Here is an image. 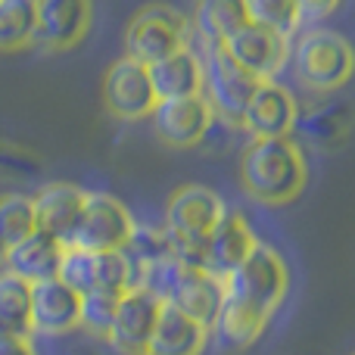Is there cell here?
<instances>
[{
	"label": "cell",
	"instance_id": "2",
	"mask_svg": "<svg viewBox=\"0 0 355 355\" xmlns=\"http://www.w3.org/2000/svg\"><path fill=\"white\" fill-rule=\"evenodd\" d=\"M296 44L290 47V66L302 87L315 94H334L352 78V47L343 35L331 28L296 31Z\"/></svg>",
	"mask_w": 355,
	"mask_h": 355
},
{
	"label": "cell",
	"instance_id": "32",
	"mask_svg": "<svg viewBox=\"0 0 355 355\" xmlns=\"http://www.w3.org/2000/svg\"><path fill=\"white\" fill-rule=\"evenodd\" d=\"M37 168H41V162L35 153L0 137V175H35Z\"/></svg>",
	"mask_w": 355,
	"mask_h": 355
},
{
	"label": "cell",
	"instance_id": "25",
	"mask_svg": "<svg viewBox=\"0 0 355 355\" xmlns=\"http://www.w3.org/2000/svg\"><path fill=\"white\" fill-rule=\"evenodd\" d=\"M35 44V0H0V53Z\"/></svg>",
	"mask_w": 355,
	"mask_h": 355
},
{
	"label": "cell",
	"instance_id": "15",
	"mask_svg": "<svg viewBox=\"0 0 355 355\" xmlns=\"http://www.w3.org/2000/svg\"><path fill=\"white\" fill-rule=\"evenodd\" d=\"M87 190H81L78 184L69 181H53L44 184L35 196H31V209H35V227L44 234H50L53 240H60L66 246L69 234H72L75 221L81 215Z\"/></svg>",
	"mask_w": 355,
	"mask_h": 355
},
{
	"label": "cell",
	"instance_id": "24",
	"mask_svg": "<svg viewBox=\"0 0 355 355\" xmlns=\"http://www.w3.org/2000/svg\"><path fill=\"white\" fill-rule=\"evenodd\" d=\"M0 337H31V284L0 271Z\"/></svg>",
	"mask_w": 355,
	"mask_h": 355
},
{
	"label": "cell",
	"instance_id": "11",
	"mask_svg": "<svg viewBox=\"0 0 355 355\" xmlns=\"http://www.w3.org/2000/svg\"><path fill=\"white\" fill-rule=\"evenodd\" d=\"M159 306L162 302L156 296H150L147 290L128 287L119 296L106 343L119 355H147L150 334H153L156 318H159Z\"/></svg>",
	"mask_w": 355,
	"mask_h": 355
},
{
	"label": "cell",
	"instance_id": "36",
	"mask_svg": "<svg viewBox=\"0 0 355 355\" xmlns=\"http://www.w3.org/2000/svg\"><path fill=\"white\" fill-rule=\"evenodd\" d=\"M75 355H94V352H87V349H81V352H75Z\"/></svg>",
	"mask_w": 355,
	"mask_h": 355
},
{
	"label": "cell",
	"instance_id": "20",
	"mask_svg": "<svg viewBox=\"0 0 355 355\" xmlns=\"http://www.w3.org/2000/svg\"><path fill=\"white\" fill-rule=\"evenodd\" d=\"M206 340H209L206 327L196 324L193 318H187L172 302H162L156 327L150 334L147 355H202Z\"/></svg>",
	"mask_w": 355,
	"mask_h": 355
},
{
	"label": "cell",
	"instance_id": "14",
	"mask_svg": "<svg viewBox=\"0 0 355 355\" xmlns=\"http://www.w3.org/2000/svg\"><path fill=\"white\" fill-rule=\"evenodd\" d=\"M225 209L227 206L221 202V196L215 190L202 187V184H184L166 202V231L206 237Z\"/></svg>",
	"mask_w": 355,
	"mask_h": 355
},
{
	"label": "cell",
	"instance_id": "12",
	"mask_svg": "<svg viewBox=\"0 0 355 355\" xmlns=\"http://www.w3.org/2000/svg\"><path fill=\"white\" fill-rule=\"evenodd\" d=\"M300 103L281 81H262L240 116V128L250 137H290Z\"/></svg>",
	"mask_w": 355,
	"mask_h": 355
},
{
	"label": "cell",
	"instance_id": "18",
	"mask_svg": "<svg viewBox=\"0 0 355 355\" xmlns=\"http://www.w3.org/2000/svg\"><path fill=\"white\" fill-rule=\"evenodd\" d=\"M268 321H271V315L262 312L259 306L237 300V296H225V302H221L209 334L218 340L221 349L240 352V349H250V346L262 337Z\"/></svg>",
	"mask_w": 355,
	"mask_h": 355
},
{
	"label": "cell",
	"instance_id": "6",
	"mask_svg": "<svg viewBox=\"0 0 355 355\" xmlns=\"http://www.w3.org/2000/svg\"><path fill=\"white\" fill-rule=\"evenodd\" d=\"M131 227H135V218L122 200L110 193H87L66 246H81L91 252L122 250L131 237Z\"/></svg>",
	"mask_w": 355,
	"mask_h": 355
},
{
	"label": "cell",
	"instance_id": "13",
	"mask_svg": "<svg viewBox=\"0 0 355 355\" xmlns=\"http://www.w3.org/2000/svg\"><path fill=\"white\" fill-rule=\"evenodd\" d=\"M81 296L69 290L60 277L31 284V334L41 337H66L78 331Z\"/></svg>",
	"mask_w": 355,
	"mask_h": 355
},
{
	"label": "cell",
	"instance_id": "22",
	"mask_svg": "<svg viewBox=\"0 0 355 355\" xmlns=\"http://www.w3.org/2000/svg\"><path fill=\"white\" fill-rule=\"evenodd\" d=\"M293 135L306 137L315 150H337L349 141L352 135V106L337 100V103H318L296 112Z\"/></svg>",
	"mask_w": 355,
	"mask_h": 355
},
{
	"label": "cell",
	"instance_id": "27",
	"mask_svg": "<svg viewBox=\"0 0 355 355\" xmlns=\"http://www.w3.org/2000/svg\"><path fill=\"white\" fill-rule=\"evenodd\" d=\"M35 231V209L31 196L25 193H3L0 196V243L12 246L25 234Z\"/></svg>",
	"mask_w": 355,
	"mask_h": 355
},
{
	"label": "cell",
	"instance_id": "29",
	"mask_svg": "<svg viewBox=\"0 0 355 355\" xmlns=\"http://www.w3.org/2000/svg\"><path fill=\"white\" fill-rule=\"evenodd\" d=\"M119 296L122 293H110V290H87V293H81L78 327H85L91 337L106 340L112 315H116V306H119Z\"/></svg>",
	"mask_w": 355,
	"mask_h": 355
},
{
	"label": "cell",
	"instance_id": "33",
	"mask_svg": "<svg viewBox=\"0 0 355 355\" xmlns=\"http://www.w3.org/2000/svg\"><path fill=\"white\" fill-rule=\"evenodd\" d=\"M343 6V0H296V12H300L302 25H318L331 19L334 12Z\"/></svg>",
	"mask_w": 355,
	"mask_h": 355
},
{
	"label": "cell",
	"instance_id": "7",
	"mask_svg": "<svg viewBox=\"0 0 355 355\" xmlns=\"http://www.w3.org/2000/svg\"><path fill=\"white\" fill-rule=\"evenodd\" d=\"M221 47L227 50L234 62H240L259 81H275L290 60V37H281L252 22H243L237 31H231L221 41Z\"/></svg>",
	"mask_w": 355,
	"mask_h": 355
},
{
	"label": "cell",
	"instance_id": "26",
	"mask_svg": "<svg viewBox=\"0 0 355 355\" xmlns=\"http://www.w3.org/2000/svg\"><path fill=\"white\" fill-rule=\"evenodd\" d=\"M243 10L246 22L262 25V28L275 31L281 37H293L302 28L296 0H243Z\"/></svg>",
	"mask_w": 355,
	"mask_h": 355
},
{
	"label": "cell",
	"instance_id": "16",
	"mask_svg": "<svg viewBox=\"0 0 355 355\" xmlns=\"http://www.w3.org/2000/svg\"><path fill=\"white\" fill-rule=\"evenodd\" d=\"M259 243L250 221L234 209H225L215 227L206 234V271L215 277H225L246 259V252Z\"/></svg>",
	"mask_w": 355,
	"mask_h": 355
},
{
	"label": "cell",
	"instance_id": "9",
	"mask_svg": "<svg viewBox=\"0 0 355 355\" xmlns=\"http://www.w3.org/2000/svg\"><path fill=\"white\" fill-rule=\"evenodd\" d=\"M103 103H106V112H112L122 122L150 119V112L156 106V94H153V85H150L147 66L128 60V56L112 62L103 78Z\"/></svg>",
	"mask_w": 355,
	"mask_h": 355
},
{
	"label": "cell",
	"instance_id": "35",
	"mask_svg": "<svg viewBox=\"0 0 355 355\" xmlns=\"http://www.w3.org/2000/svg\"><path fill=\"white\" fill-rule=\"evenodd\" d=\"M6 250H10V246H3V243H0V268H3V259H6Z\"/></svg>",
	"mask_w": 355,
	"mask_h": 355
},
{
	"label": "cell",
	"instance_id": "8",
	"mask_svg": "<svg viewBox=\"0 0 355 355\" xmlns=\"http://www.w3.org/2000/svg\"><path fill=\"white\" fill-rule=\"evenodd\" d=\"M153 131L166 147L172 150H190L196 144L206 141L212 131V110L209 103L196 94V97H175V100H156L153 112H150Z\"/></svg>",
	"mask_w": 355,
	"mask_h": 355
},
{
	"label": "cell",
	"instance_id": "19",
	"mask_svg": "<svg viewBox=\"0 0 355 355\" xmlns=\"http://www.w3.org/2000/svg\"><path fill=\"white\" fill-rule=\"evenodd\" d=\"M150 85H153L156 100H175V97H196L202 87V62L200 53L190 50V44L172 50L168 56L147 66Z\"/></svg>",
	"mask_w": 355,
	"mask_h": 355
},
{
	"label": "cell",
	"instance_id": "3",
	"mask_svg": "<svg viewBox=\"0 0 355 355\" xmlns=\"http://www.w3.org/2000/svg\"><path fill=\"white\" fill-rule=\"evenodd\" d=\"M200 62H202L200 97L209 103V110H212V116L218 122L240 128V116H243L246 103L252 100V94H256V87L262 81L246 72L240 62H234L221 44L202 47Z\"/></svg>",
	"mask_w": 355,
	"mask_h": 355
},
{
	"label": "cell",
	"instance_id": "31",
	"mask_svg": "<svg viewBox=\"0 0 355 355\" xmlns=\"http://www.w3.org/2000/svg\"><path fill=\"white\" fill-rule=\"evenodd\" d=\"M56 277L78 296L87 293V290H97V281H94V252L81 250V246H62Z\"/></svg>",
	"mask_w": 355,
	"mask_h": 355
},
{
	"label": "cell",
	"instance_id": "4",
	"mask_svg": "<svg viewBox=\"0 0 355 355\" xmlns=\"http://www.w3.org/2000/svg\"><path fill=\"white\" fill-rule=\"evenodd\" d=\"M221 284H225V296H237V300L252 302L262 312L275 315L290 290V271L281 252L265 243H256L237 268L221 277Z\"/></svg>",
	"mask_w": 355,
	"mask_h": 355
},
{
	"label": "cell",
	"instance_id": "1",
	"mask_svg": "<svg viewBox=\"0 0 355 355\" xmlns=\"http://www.w3.org/2000/svg\"><path fill=\"white\" fill-rule=\"evenodd\" d=\"M306 153L293 137H252L240 153V184L256 202H293L306 190Z\"/></svg>",
	"mask_w": 355,
	"mask_h": 355
},
{
	"label": "cell",
	"instance_id": "28",
	"mask_svg": "<svg viewBox=\"0 0 355 355\" xmlns=\"http://www.w3.org/2000/svg\"><path fill=\"white\" fill-rule=\"evenodd\" d=\"M122 250H125V256L131 259L135 271L141 268V265L159 262V259H168V256H172V250H168V234H166V227L137 225V221H135V227H131V237H128V243H125Z\"/></svg>",
	"mask_w": 355,
	"mask_h": 355
},
{
	"label": "cell",
	"instance_id": "17",
	"mask_svg": "<svg viewBox=\"0 0 355 355\" xmlns=\"http://www.w3.org/2000/svg\"><path fill=\"white\" fill-rule=\"evenodd\" d=\"M168 302L209 331L221 302H225V284H221V277L209 275L202 268H181Z\"/></svg>",
	"mask_w": 355,
	"mask_h": 355
},
{
	"label": "cell",
	"instance_id": "5",
	"mask_svg": "<svg viewBox=\"0 0 355 355\" xmlns=\"http://www.w3.org/2000/svg\"><path fill=\"white\" fill-rule=\"evenodd\" d=\"M190 37V22L172 3H147L135 12L125 28V56L135 62H150L184 47Z\"/></svg>",
	"mask_w": 355,
	"mask_h": 355
},
{
	"label": "cell",
	"instance_id": "30",
	"mask_svg": "<svg viewBox=\"0 0 355 355\" xmlns=\"http://www.w3.org/2000/svg\"><path fill=\"white\" fill-rule=\"evenodd\" d=\"M94 281H97V290L125 293V290L135 284V265L125 256V250L94 252Z\"/></svg>",
	"mask_w": 355,
	"mask_h": 355
},
{
	"label": "cell",
	"instance_id": "10",
	"mask_svg": "<svg viewBox=\"0 0 355 355\" xmlns=\"http://www.w3.org/2000/svg\"><path fill=\"white\" fill-rule=\"evenodd\" d=\"M94 0H35V44L47 50H72L91 31Z\"/></svg>",
	"mask_w": 355,
	"mask_h": 355
},
{
	"label": "cell",
	"instance_id": "34",
	"mask_svg": "<svg viewBox=\"0 0 355 355\" xmlns=\"http://www.w3.org/2000/svg\"><path fill=\"white\" fill-rule=\"evenodd\" d=\"M0 355H37L28 337H0Z\"/></svg>",
	"mask_w": 355,
	"mask_h": 355
},
{
	"label": "cell",
	"instance_id": "21",
	"mask_svg": "<svg viewBox=\"0 0 355 355\" xmlns=\"http://www.w3.org/2000/svg\"><path fill=\"white\" fill-rule=\"evenodd\" d=\"M60 259H62V243L35 227L31 234H25L22 240H16L6 250L3 268L12 271L16 277H22V281L37 284V281H47V277H56Z\"/></svg>",
	"mask_w": 355,
	"mask_h": 355
},
{
	"label": "cell",
	"instance_id": "23",
	"mask_svg": "<svg viewBox=\"0 0 355 355\" xmlns=\"http://www.w3.org/2000/svg\"><path fill=\"white\" fill-rule=\"evenodd\" d=\"M187 22L196 31L202 47L221 44L231 31H237L246 22L243 0H193Z\"/></svg>",
	"mask_w": 355,
	"mask_h": 355
}]
</instances>
